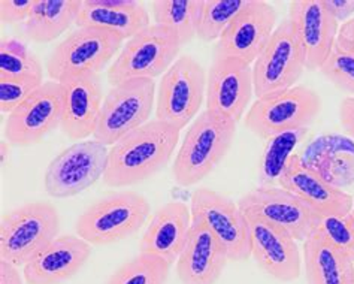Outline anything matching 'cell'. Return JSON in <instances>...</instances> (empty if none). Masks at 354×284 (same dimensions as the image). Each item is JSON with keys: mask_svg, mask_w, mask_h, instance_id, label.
<instances>
[{"mask_svg": "<svg viewBox=\"0 0 354 284\" xmlns=\"http://www.w3.org/2000/svg\"><path fill=\"white\" fill-rule=\"evenodd\" d=\"M0 80H35L44 81L41 60L26 46L14 39L0 42Z\"/></svg>", "mask_w": 354, "mask_h": 284, "instance_id": "obj_28", "label": "cell"}, {"mask_svg": "<svg viewBox=\"0 0 354 284\" xmlns=\"http://www.w3.org/2000/svg\"><path fill=\"white\" fill-rule=\"evenodd\" d=\"M339 123L344 132L354 141V98H344L339 105Z\"/></svg>", "mask_w": 354, "mask_h": 284, "instance_id": "obj_37", "label": "cell"}, {"mask_svg": "<svg viewBox=\"0 0 354 284\" xmlns=\"http://www.w3.org/2000/svg\"><path fill=\"white\" fill-rule=\"evenodd\" d=\"M319 231L339 250L346 251L354 262V227L348 215H330L320 219Z\"/></svg>", "mask_w": 354, "mask_h": 284, "instance_id": "obj_33", "label": "cell"}, {"mask_svg": "<svg viewBox=\"0 0 354 284\" xmlns=\"http://www.w3.org/2000/svg\"><path fill=\"white\" fill-rule=\"evenodd\" d=\"M348 220H350V223H351V224H353V227H354V202H353L351 211H350V214H348Z\"/></svg>", "mask_w": 354, "mask_h": 284, "instance_id": "obj_40", "label": "cell"}, {"mask_svg": "<svg viewBox=\"0 0 354 284\" xmlns=\"http://www.w3.org/2000/svg\"><path fill=\"white\" fill-rule=\"evenodd\" d=\"M35 0H2L0 18L5 24H23L30 15Z\"/></svg>", "mask_w": 354, "mask_h": 284, "instance_id": "obj_35", "label": "cell"}, {"mask_svg": "<svg viewBox=\"0 0 354 284\" xmlns=\"http://www.w3.org/2000/svg\"><path fill=\"white\" fill-rule=\"evenodd\" d=\"M229 262L226 249L208 227L193 222L175 263L176 276L183 284H216Z\"/></svg>", "mask_w": 354, "mask_h": 284, "instance_id": "obj_21", "label": "cell"}, {"mask_svg": "<svg viewBox=\"0 0 354 284\" xmlns=\"http://www.w3.org/2000/svg\"><path fill=\"white\" fill-rule=\"evenodd\" d=\"M171 265L154 254L139 253L129 259L105 284H166Z\"/></svg>", "mask_w": 354, "mask_h": 284, "instance_id": "obj_29", "label": "cell"}, {"mask_svg": "<svg viewBox=\"0 0 354 284\" xmlns=\"http://www.w3.org/2000/svg\"><path fill=\"white\" fill-rule=\"evenodd\" d=\"M250 226L251 256L257 267L277 281L292 283L301 277L302 256L296 240L257 217L245 215Z\"/></svg>", "mask_w": 354, "mask_h": 284, "instance_id": "obj_19", "label": "cell"}, {"mask_svg": "<svg viewBox=\"0 0 354 284\" xmlns=\"http://www.w3.org/2000/svg\"><path fill=\"white\" fill-rule=\"evenodd\" d=\"M305 134L306 129H299L271 138L262 163V186H274V181L278 183V178L281 175L287 160L293 156L290 151L305 136Z\"/></svg>", "mask_w": 354, "mask_h": 284, "instance_id": "obj_31", "label": "cell"}, {"mask_svg": "<svg viewBox=\"0 0 354 284\" xmlns=\"http://www.w3.org/2000/svg\"><path fill=\"white\" fill-rule=\"evenodd\" d=\"M75 24L102 28L129 41L151 24V17L138 0H82Z\"/></svg>", "mask_w": 354, "mask_h": 284, "instance_id": "obj_24", "label": "cell"}, {"mask_svg": "<svg viewBox=\"0 0 354 284\" xmlns=\"http://www.w3.org/2000/svg\"><path fill=\"white\" fill-rule=\"evenodd\" d=\"M236 135V123L205 109L187 129L172 165L174 181L192 187L207 178L226 157Z\"/></svg>", "mask_w": 354, "mask_h": 284, "instance_id": "obj_2", "label": "cell"}, {"mask_svg": "<svg viewBox=\"0 0 354 284\" xmlns=\"http://www.w3.org/2000/svg\"><path fill=\"white\" fill-rule=\"evenodd\" d=\"M207 98V72L190 55H181L162 77L156 100V120L183 130L198 117Z\"/></svg>", "mask_w": 354, "mask_h": 284, "instance_id": "obj_9", "label": "cell"}, {"mask_svg": "<svg viewBox=\"0 0 354 284\" xmlns=\"http://www.w3.org/2000/svg\"><path fill=\"white\" fill-rule=\"evenodd\" d=\"M63 114V87L60 82L45 81L20 107L8 114L5 135L11 145L29 147L60 127Z\"/></svg>", "mask_w": 354, "mask_h": 284, "instance_id": "obj_14", "label": "cell"}, {"mask_svg": "<svg viewBox=\"0 0 354 284\" xmlns=\"http://www.w3.org/2000/svg\"><path fill=\"white\" fill-rule=\"evenodd\" d=\"M278 12L265 0H250L247 8L234 18L223 32L214 55L229 57L253 64L266 48L277 27Z\"/></svg>", "mask_w": 354, "mask_h": 284, "instance_id": "obj_15", "label": "cell"}, {"mask_svg": "<svg viewBox=\"0 0 354 284\" xmlns=\"http://www.w3.org/2000/svg\"><path fill=\"white\" fill-rule=\"evenodd\" d=\"M248 3L250 0H203L196 37L207 44L218 41L223 32Z\"/></svg>", "mask_w": 354, "mask_h": 284, "instance_id": "obj_30", "label": "cell"}, {"mask_svg": "<svg viewBox=\"0 0 354 284\" xmlns=\"http://www.w3.org/2000/svg\"><path fill=\"white\" fill-rule=\"evenodd\" d=\"M81 6L82 0H35L20 30L32 42L50 44L77 23Z\"/></svg>", "mask_w": 354, "mask_h": 284, "instance_id": "obj_26", "label": "cell"}, {"mask_svg": "<svg viewBox=\"0 0 354 284\" xmlns=\"http://www.w3.org/2000/svg\"><path fill=\"white\" fill-rule=\"evenodd\" d=\"M238 206L244 215L257 217L302 242L320 224V217L302 199L279 186H259L242 196Z\"/></svg>", "mask_w": 354, "mask_h": 284, "instance_id": "obj_13", "label": "cell"}, {"mask_svg": "<svg viewBox=\"0 0 354 284\" xmlns=\"http://www.w3.org/2000/svg\"><path fill=\"white\" fill-rule=\"evenodd\" d=\"M254 94L253 66L214 55L207 73V109L238 121L245 117Z\"/></svg>", "mask_w": 354, "mask_h": 284, "instance_id": "obj_17", "label": "cell"}, {"mask_svg": "<svg viewBox=\"0 0 354 284\" xmlns=\"http://www.w3.org/2000/svg\"><path fill=\"white\" fill-rule=\"evenodd\" d=\"M335 20L338 23H347L354 15V0H324Z\"/></svg>", "mask_w": 354, "mask_h": 284, "instance_id": "obj_36", "label": "cell"}, {"mask_svg": "<svg viewBox=\"0 0 354 284\" xmlns=\"http://www.w3.org/2000/svg\"><path fill=\"white\" fill-rule=\"evenodd\" d=\"M181 42L171 28L150 24L130 37L109 66L106 78L115 85L135 78H157L178 59Z\"/></svg>", "mask_w": 354, "mask_h": 284, "instance_id": "obj_5", "label": "cell"}, {"mask_svg": "<svg viewBox=\"0 0 354 284\" xmlns=\"http://www.w3.org/2000/svg\"><path fill=\"white\" fill-rule=\"evenodd\" d=\"M120 36L95 27H78L54 46L45 69L48 77L62 82L84 72L100 73L117 57L123 45Z\"/></svg>", "mask_w": 354, "mask_h": 284, "instance_id": "obj_8", "label": "cell"}, {"mask_svg": "<svg viewBox=\"0 0 354 284\" xmlns=\"http://www.w3.org/2000/svg\"><path fill=\"white\" fill-rule=\"evenodd\" d=\"M91 256V245L78 235L57 236L23 267L26 284H60L82 269Z\"/></svg>", "mask_w": 354, "mask_h": 284, "instance_id": "obj_22", "label": "cell"}, {"mask_svg": "<svg viewBox=\"0 0 354 284\" xmlns=\"http://www.w3.org/2000/svg\"><path fill=\"white\" fill-rule=\"evenodd\" d=\"M323 77L332 82L338 90L348 93L354 98V54L335 48L323 68Z\"/></svg>", "mask_w": 354, "mask_h": 284, "instance_id": "obj_32", "label": "cell"}, {"mask_svg": "<svg viewBox=\"0 0 354 284\" xmlns=\"http://www.w3.org/2000/svg\"><path fill=\"white\" fill-rule=\"evenodd\" d=\"M295 35L299 42L306 71H320L337 44L339 23L324 0H295L288 6Z\"/></svg>", "mask_w": 354, "mask_h": 284, "instance_id": "obj_16", "label": "cell"}, {"mask_svg": "<svg viewBox=\"0 0 354 284\" xmlns=\"http://www.w3.org/2000/svg\"><path fill=\"white\" fill-rule=\"evenodd\" d=\"M192 210L187 204L172 201L153 214L139 242V253L154 254L175 265L184 249L192 227Z\"/></svg>", "mask_w": 354, "mask_h": 284, "instance_id": "obj_23", "label": "cell"}, {"mask_svg": "<svg viewBox=\"0 0 354 284\" xmlns=\"http://www.w3.org/2000/svg\"><path fill=\"white\" fill-rule=\"evenodd\" d=\"M42 84L35 80H0V111L11 114Z\"/></svg>", "mask_w": 354, "mask_h": 284, "instance_id": "obj_34", "label": "cell"}, {"mask_svg": "<svg viewBox=\"0 0 354 284\" xmlns=\"http://www.w3.org/2000/svg\"><path fill=\"white\" fill-rule=\"evenodd\" d=\"M63 114L60 129L71 141H82L95 134L104 105L100 73L84 72L60 82Z\"/></svg>", "mask_w": 354, "mask_h": 284, "instance_id": "obj_20", "label": "cell"}, {"mask_svg": "<svg viewBox=\"0 0 354 284\" xmlns=\"http://www.w3.org/2000/svg\"><path fill=\"white\" fill-rule=\"evenodd\" d=\"M180 132L156 118L130 132L109 148L104 184L111 188L132 187L160 172L171 162Z\"/></svg>", "mask_w": 354, "mask_h": 284, "instance_id": "obj_1", "label": "cell"}, {"mask_svg": "<svg viewBox=\"0 0 354 284\" xmlns=\"http://www.w3.org/2000/svg\"><path fill=\"white\" fill-rule=\"evenodd\" d=\"M0 284H23L21 274L17 265L0 259Z\"/></svg>", "mask_w": 354, "mask_h": 284, "instance_id": "obj_39", "label": "cell"}, {"mask_svg": "<svg viewBox=\"0 0 354 284\" xmlns=\"http://www.w3.org/2000/svg\"><path fill=\"white\" fill-rule=\"evenodd\" d=\"M156 99V81L135 78L111 89L104 99L93 139L106 147L150 121Z\"/></svg>", "mask_w": 354, "mask_h": 284, "instance_id": "obj_7", "label": "cell"}, {"mask_svg": "<svg viewBox=\"0 0 354 284\" xmlns=\"http://www.w3.org/2000/svg\"><path fill=\"white\" fill-rule=\"evenodd\" d=\"M59 231L60 215L53 204L35 201L14 208L0 222V259L24 267L57 238Z\"/></svg>", "mask_w": 354, "mask_h": 284, "instance_id": "obj_4", "label": "cell"}, {"mask_svg": "<svg viewBox=\"0 0 354 284\" xmlns=\"http://www.w3.org/2000/svg\"><path fill=\"white\" fill-rule=\"evenodd\" d=\"M304 267L308 284H354V262L317 229L304 241Z\"/></svg>", "mask_w": 354, "mask_h": 284, "instance_id": "obj_25", "label": "cell"}, {"mask_svg": "<svg viewBox=\"0 0 354 284\" xmlns=\"http://www.w3.org/2000/svg\"><path fill=\"white\" fill-rule=\"evenodd\" d=\"M278 186L302 199L320 219L330 215L346 217L353 208L354 197L350 193L332 184L297 154L287 160Z\"/></svg>", "mask_w": 354, "mask_h": 284, "instance_id": "obj_18", "label": "cell"}, {"mask_svg": "<svg viewBox=\"0 0 354 284\" xmlns=\"http://www.w3.org/2000/svg\"><path fill=\"white\" fill-rule=\"evenodd\" d=\"M109 148L102 142L81 141L64 148L46 166L45 190L54 199L77 196L104 178Z\"/></svg>", "mask_w": 354, "mask_h": 284, "instance_id": "obj_10", "label": "cell"}, {"mask_svg": "<svg viewBox=\"0 0 354 284\" xmlns=\"http://www.w3.org/2000/svg\"><path fill=\"white\" fill-rule=\"evenodd\" d=\"M151 214L148 199L133 190L109 193L78 217L75 232L95 247L124 241L139 232Z\"/></svg>", "mask_w": 354, "mask_h": 284, "instance_id": "obj_3", "label": "cell"}, {"mask_svg": "<svg viewBox=\"0 0 354 284\" xmlns=\"http://www.w3.org/2000/svg\"><path fill=\"white\" fill-rule=\"evenodd\" d=\"M193 222H201L226 249L230 262L251 258L250 226L238 202L212 188L199 187L190 199Z\"/></svg>", "mask_w": 354, "mask_h": 284, "instance_id": "obj_11", "label": "cell"}, {"mask_svg": "<svg viewBox=\"0 0 354 284\" xmlns=\"http://www.w3.org/2000/svg\"><path fill=\"white\" fill-rule=\"evenodd\" d=\"M335 48L354 54V17L347 23L339 26Z\"/></svg>", "mask_w": 354, "mask_h": 284, "instance_id": "obj_38", "label": "cell"}, {"mask_svg": "<svg viewBox=\"0 0 354 284\" xmlns=\"http://www.w3.org/2000/svg\"><path fill=\"white\" fill-rule=\"evenodd\" d=\"M322 111V98L306 85L259 98L244 117L245 127L260 139L308 129Z\"/></svg>", "mask_w": 354, "mask_h": 284, "instance_id": "obj_6", "label": "cell"}, {"mask_svg": "<svg viewBox=\"0 0 354 284\" xmlns=\"http://www.w3.org/2000/svg\"><path fill=\"white\" fill-rule=\"evenodd\" d=\"M305 57L288 18L279 21L266 48L253 63L254 94L271 96L292 89L305 71Z\"/></svg>", "mask_w": 354, "mask_h": 284, "instance_id": "obj_12", "label": "cell"}, {"mask_svg": "<svg viewBox=\"0 0 354 284\" xmlns=\"http://www.w3.org/2000/svg\"><path fill=\"white\" fill-rule=\"evenodd\" d=\"M202 8L203 0H154L153 24L171 28L181 45H187L198 36Z\"/></svg>", "mask_w": 354, "mask_h": 284, "instance_id": "obj_27", "label": "cell"}]
</instances>
